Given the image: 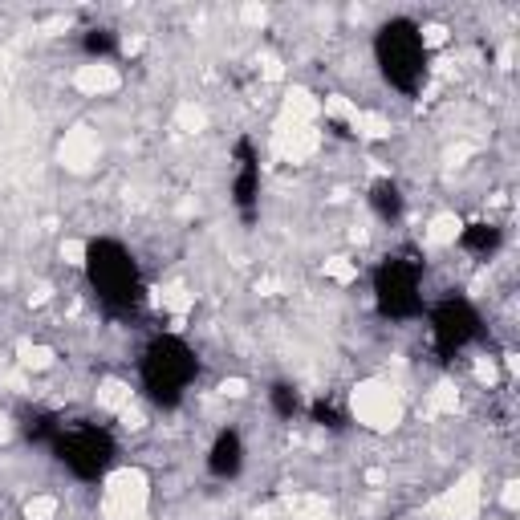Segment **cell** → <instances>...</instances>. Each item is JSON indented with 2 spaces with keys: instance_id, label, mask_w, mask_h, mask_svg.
<instances>
[{
  "instance_id": "1",
  "label": "cell",
  "mask_w": 520,
  "mask_h": 520,
  "mask_svg": "<svg viewBox=\"0 0 520 520\" xmlns=\"http://www.w3.org/2000/svg\"><path fill=\"white\" fill-rule=\"evenodd\" d=\"M350 415L358 427L374 435H390L407 419V395L390 378H362L350 390Z\"/></svg>"
},
{
  "instance_id": "2",
  "label": "cell",
  "mask_w": 520,
  "mask_h": 520,
  "mask_svg": "<svg viewBox=\"0 0 520 520\" xmlns=\"http://www.w3.org/2000/svg\"><path fill=\"white\" fill-rule=\"evenodd\" d=\"M147 508H151V476L139 464L114 468L102 480V496H98L102 520H143Z\"/></svg>"
},
{
  "instance_id": "3",
  "label": "cell",
  "mask_w": 520,
  "mask_h": 520,
  "mask_svg": "<svg viewBox=\"0 0 520 520\" xmlns=\"http://www.w3.org/2000/svg\"><path fill=\"white\" fill-rule=\"evenodd\" d=\"M480 508H484V488H480V476L468 472L460 476L451 488H443L431 504V512L439 520H480Z\"/></svg>"
},
{
  "instance_id": "4",
  "label": "cell",
  "mask_w": 520,
  "mask_h": 520,
  "mask_svg": "<svg viewBox=\"0 0 520 520\" xmlns=\"http://www.w3.org/2000/svg\"><path fill=\"white\" fill-rule=\"evenodd\" d=\"M57 159L70 175H90L102 159V143H98V130L90 126H70L57 143Z\"/></svg>"
},
{
  "instance_id": "5",
  "label": "cell",
  "mask_w": 520,
  "mask_h": 520,
  "mask_svg": "<svg viewBox=\"0 0 520 520\" xmlns=\"http://www.w3.org/2000/svg\"><path fill=\"white\" fill-rule=\"evenodd\" d=\"M321 130L313 122H289V118H277V130H273V151L285 159V163H305L321 151Z\"/></svg>"
},
{
  "instance_id": "6",
  "label": "cell",
  "mask_w": 520,
  "mask_h": 520,
  "mask_svg": "<svg viewBox=\"0 0 520 520\" xmlns=\"http://www.w3.org/2000/svg\"><path fill=\"white\" fill-rule=\"evenodd\" d=\"M70 86L82 98H110V94L122 90V70L114 61H82L74 70V78H70Z\"/></svg>"
},
{
  "instance_id": "7",
  "label": "cell",
  "mask_w": 520,
  "mask_h": 520,
  "mask_svg": "<svg viewBox=\"0 0 520 520\" xmlns=\"http://www.w3.org/2000/svg\"><path fill=\"white\" fill-rule=\"evenodd\" d=\"M464 216L460 212H435L431 220H427V228H423V244L427 248H455L464 240Z\"/></svg>"
},
{
  "instance_id": "8",
  "label": "cell",
  "mask_w": 520,
  "mask_h": 520,
  "mask_svg": "<svg viewBox=\"0 0 520 520\" xmlns=\"http://www.w3.org/2000/svg\"><path fill=\"white\" fill-rule=\"evenodd\" d=\"M94 403H98V411L118 415V411H126L130 403H135V386H130L126 378H118V374H106V378H98Z\"/></svg>"
},
{
  "instance_id": "9",
  "label": "cell",
  "mask_w": 520,
  "mask_h": 520,
  "mask_svg": "<svg viewBox=\"0 0 520 520\" xmlns=\"http://www.w3.org/2000/svg\"><path fill=\"white\" fill-rule=\"evenodd\" d=\"M13 354H17V370H25V374H49L57 366V350L37 338H21Z\"/></svg>"
},
{
  "instance_id": "10",
  "label": "cell",
  "mask_w": 520,
  "mask_h": 520,
  "mask_svg": "<svg viewBox=\"0 0 520 520\" xmlns=\"http://www.w3.org/2000/svg\"><path fill=\"white\" fill-rule=\"evenodd\" d=\"M281 118L289 122H317L321 118V98L305 86H289L285 98H281Z\"/></svg>"
},
{
  "instance_id": "11",
  "label": "cell",
  "mask_w": 520,
  "mask_h": 520,
  "mask_svg": "<svg viewBox=\"0 0 520 520\" xmlns=\"http://www.w3.org/2000/svg\"><path fill=\"white\" fill-rule=\"evenodd\" d=\"M350 130L358 139H366V143H382V139L395 135V122H390L382 110H362L358 106V114L350 118Z\"/></svg>"
},
{
  "instance_id": "12",
  "label": "cell",
  "mask_w": 520,
  "mask_h": 520,
  "mask_svg": "<svg viewBox=\"0 0 520 520\" xmlns=\"http://www.w3.org/2000/svg\"><path fill=\"white\" fill-rule=\"evenodd\" d=\"M321 277L325 281H334V285H354L358 277H362V265H358V260L354 256H325L321 260Z\"/></svg>"
},
{
  "instance_id": "13",
  "label": "cell",
  "mask_w": 520,
  "mask_h": 520,
  "mask_svg": "<svg viewBox=\"0 0 520 520\" xmlns=\"http://www.w3.org/2000/svg\"><path fill=\"white\" fill-rule=\"evenodd\" d=\"M460 411V386L455 382H435L427 390V415H455Z\"/></svg>"
},
{
  "instance_id": "14",
  "label": "cell",
  "mask_w": 520,
  "mask_h": 520,
  "mask_svg": "<svg viewBox=\"0 0 520 520\" xmlns=\"http://www.w3.org/2000/svg\"><path fill=\"white\" fill-rule=\"evenodd\" d=\"M175 130H183V135H200V130H208V106L204 102H179L175 110Z\"/></svg>"
},
{
  "instance_id": "15",
  "label": "cell",
  "mask_w": 520,
  "mask_h": 520,
  "mask_svg": "<svg viewBox=\"0 0 520 520\" xmlns=\"http://www.w3.org/2000/svg\"><path fill=\"white\" fill-rule=\"evenodd\" d=\"M57 512H61V500H57L53 492H33V496L21 504V516H25V520H57Z\"/></svg>"
},
{
  "instance_id": "16",
  "label": "cell",
  "mask_w": 520,
  "mask_h": 520,
  "mask_svg": "<svg viewBox=\"0 0 520 520\" xmlns=\"http://www.w3.org/2000/svg\"><path fill=\"white\" fill-rule=\"evenodd\" d=\"M57 256H61L65 269H86V265H90V244H86L82 236H65V240L57 244Z\"/></svg>"
},
{
  "instance_id": "17",
  "label": "cell",
  "mask_w": 520,
  "mask_h": 520,
  "mask_svg": "<svg viewBox=\"0 0 520 520\" xmlns=\"http://www.w3.org/2000/svg\"><path fill=\"white\" fill-rule=\"evenodd\" d=\"M114 419H118V427H122L126 435H143V431L151 427V419H147V411H143L139 403H130V407H126V411H118Z\"/></svg>"
},
{
  "instance_id": "18",
  "label": "cell",
  "mask_w": 520,
  "mask_h": 520,
  "mask_svg": "<svg viewBox=\"0 0 520 520\" xmlns=\"http://www.w3.org/2000/svg\"><path fill=\"white\" fill-rule=\"evenodd\" d=\"M256 70H260V78H265V82H281L285 78V61L277 53H260L256 57Z\"/></svg>"
},
{
  "instance_id": "19",
  "label": "cell",
  "mask_w": 520,
  "mask_h": 520,
  "mask_svg": "<svg viewBox=\"0 0 520 520\" xmlns=\"http://www.w3.org/2000/svg\"><path fill=\"white\" fill-rule=\"evenodd\" d=\"M220 395L224 399H248V378H240V374H232V378H220Z\"/></svg>"
},
{
  "instance_id": "20",
  "label": "cell",
  "mask_w": 520,
  "mask_h": 520,
  "mask_svg": "<svg viewBox=\"0 0 520 520\" xmlns=\"http://www.w3.org/2000/svg\"><path fill=\"white\" fill-rule=\"evenodd\" d=\"M476 378H480V386H488V390H496V382H500V370H496V358H476Z\"/></svg>"
},
{
  "instance_id": "21",
  "label": "cell",
  "mask_w": 520,
  "mask_h": 520,
  "mask_svg": "<svg viewBox=\"0 0 520 520\" xmlns=\"http://www.w3.org/2000/svg\"><path fill=\"white\" fill-rule=\"evenodd\" d=\"M500 508H504V512H508V516H512V512H516V508H520V484H516V480H512V476H508V480H504V484H500Z\"/></svg>"
},
{
  "instance_id": "22",
  "label": "cell",
  "mask_w": 520,
  "mask_h": 520,
  "mask_svg": "<svg viewBox=\"0 0 520 520\" xmlns=\"http://www.w3.org/2000/svg\"><path fill=\"white\" fill-rule=\"evenodd\" d=\"M240 21H244V25H252V29H265L269 9H265V5H244V9H240Z\"/></svg>"
},
{
  "instance_id": "23",
  "label": "cell",
  "mask_w": 520,
  "mask_h": 520,
  "mask_svg": "<svg viewBox=\"0 0 520 520\" xmlns=\"http://www.w3.org/2000/svg\"><path fill=\"white\" fill-rule=\"evenodd\" d=\"M13 439H17V423L9 411H0V447H9Z\"/></svg>"
},
{
  "instance_id": "24",
  "label": "cell",
  "mask_w": 520,
  "mask_h": 520,
  "mask_svg": "<svg viewBox=\"0 0 520 520\" xmlns=\"http://www.w3.org/2000/svg\"><path fill=\"white\" fill-rule=\"evenodd\" d=\"M492 520H508V516H492Z\"/></svg>"
}]
</instances>
